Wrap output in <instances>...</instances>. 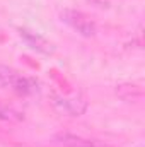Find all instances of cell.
Listing matches in <instances>:
<instances>
[{"instance_id": "6da1fadb", "label": "cell", "mask_w": 145, "mask_h": 147, "mask_svg": "<svg viewBox=\"0 0 145 147\" xmlns=\"http://www.w3.org/2000/svg\"><path fill=\"white\" fill-rule=\"evenodd\" d=\"M62 21L65 24H68L73 31H77L79 34H82L85 38L96 36V33H97V28H96L94 21L89 16H85L84 12H80V10L65 9L62 12Z\"/></svg>"}, {"instance_id": "7a4b0ae2", "label": "cell", "mask_w": 145, "mask_h": 147, "mask_svg": "<svg viewBox=\"0 0 145 147\" xmlns=\"http://www.w3.org/2000/svg\"><path fill=\"white\" fill-rule=\"evenodd\" d=\"M51 105L58 113L67 115V116H80L87 110V101L82 96L63 98L60 94H51Z\"/></svg>"}, {"instance_id": "3957f363", "label": "cell", "mask_w": 145, "mask_h": 147, "mask_svg": "<svg viewBox=\"0 0 145 147\" xmlns=\"http://www.w3.org/2000/svg\"><path fill=\"white\" fill-rule=\"evenodd\" d=\"M0 82L2 86H9L10 89H14L19 94H28L31 92V82L17 70L10 69V67H3L0 65Z\"/></svg>"}, {"instance_id": "277c9868", "label": "cell", "mask_w": 145, "mask_h": 147, "mask_svg": "<svg viewBox=\"0 0 145 147\" xmlns=\"http://www.w3.org/2000/svg\"><path fill=\"white\" fill-rule=\"evenodd\" d=\"M55 142L60 144L62 147H109L108 144L84 139V137H79L73 134H58V135H55Z\"/></svg>"}, {"instance_id": "5b68a950", "label": "cell", "mask_w": 145, "mask_h": 147, "mask_svg": "<svg viewBox=\"0 0 145 147\" xmlns=\"http://www.w3.org/2000/svg\"><path fill=\"white\" fill-rule=\"evenodd\" d=\"M19 33H21V36L24 38L34 50H38V51H43V53H53V51H55L53 45H51L50 41H46L44 38H41L39 34H34V33H31V31H28V29H21Z\"/></svg>"}, {"instance_id": "8992f818", "label": "cell", "mask_w": 145, "mask_h": 147, "mask_svg": "<svg viewBox=\"0 0 145 147\" xmlns=\"http://www.w3.org/2000/svg\"><path fill=\"white\" fill-rule=\"evenodd\" d=\"M116 94L121 99L132 103V101H137L142 98V89L135 84H119V86H116Z\"/></svg>"}, {"instance_id": "52a82bcc", "label": "cell", "mask_w": 145, "mask_h": 147, "mask_svg": "<svg viewBox=\"0 0 145 147\" xmlns=\"http://www.w3.org/2000/svg\"><path fill=\"white\" fill-rule=\"evenodd\" d=\"M0 120L17 123V121H22V120H24V116H22L19 111H15L14 108H10V106H7V105L0 103Z\"/></svg>"}]
</instances>
